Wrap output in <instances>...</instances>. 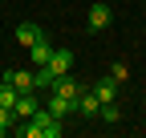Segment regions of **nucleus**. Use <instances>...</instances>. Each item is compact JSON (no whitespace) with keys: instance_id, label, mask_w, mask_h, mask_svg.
I'll return each instance as SVG.
<instances>
[{"instance_id":"15","label":"nucleus","mask_w":146,"mask_h":138,"mask_svg":"<svg viewBox=\"0 0 146 138\" xmlns=\"http://www.w3.org/2000/svg\"><path fill=\"white\" fill-rule=\"evenodd\" d=\"M102 114H106V122H122V110L114 106V102H106V106H102Z\"/></svg>"},{"instance_id":"7","label":"nucleus","mask_w":146,"mask_h":138,"mask_svg":"<svg viewBox=\"0 0 146 138\" xmlns=\"http://www.w3.org/2000/svg\"><path fill=\"white\" fill-rule=\"evenodd\" d=\"M4 81H12L16 85V90H36V85H33V73H29V69H8V73H4Z\"/></svg>"},{"instance_id":"5","label":"nucleus","mask_w":146,"mask_h":138,"mask_svg":"<svg viewBox=\"0 0 146 138\" xmlns=\"http://www.w3.org/2000/svg\"><path fill=\"white\" fill-rule=\"evenodd\" d=\"M49 57H53V45H49V37L41 33V37L29 45V61H36V65H49Z\"/></svg>"},{"instance_id":"3","label":"nucleus","mask_w":146,"mask_h":138,"mask_svg":"<svg viewBox=\"0 0 146 138\" xmlns=\"http://www.w3.org/2000/svg\"><path fill=\"white\" fill-rule=\"evenodd\" d=\"M110 21H114V8H110V4H89V16H85V25L94 29V33H98V29H106Z\"/></svg>"},{"instance_id":"12","label":"nucleus","mask_w":146,"mask_h":138,"mask_svg":"<svg viewBox=\"0 0 146 138\" xmlns=\"http://www.w3.org/2000/svg\"><path fill=\"white\" fill-rule=\"evenodd\" d=\"M16 98H21V90H16L12 81H0V106L12 110V106H16Z\"/></svg>"},{"instance_id":"8","label":"nucleus","mask_w":146,"mask_h":138,"mask_svg":"<svg viewBox=\"0 0 146 138\" xmlns=\"http://www.w3.org/2000/svg\"><path fill=\"white\" fill-rule=\"evenodd\" d=\"M69 65H73V53H69V49H53V57H49V69H53V73H69Z\"/></svg>"},{"instance_id":"1","label":"nucleus","mask_w":146,"mask_h":138,"mask_svg":"<svg viewBox=\"0 0 146 138\" xmlns=\"http://www.w3.org/2000/svg\"><path fill=\"white\" fill-rule=\"evenodd\" d=\"M61 130H65V126H61V118L53 114L49 106H45V110H36V114L29 118V126H21V134H29V138H61Z\"/></svg>"},{"instance_id":"14","label":"nucleus","mask_w":146,"mask_h":138,"mask_svg":"<svg viewBox=\"0 0 146 138\" xmlns=\"http://www.w3.org/2000/svg\"><path fill=\"white\" fill-rule=\"evenodd\" d=\"M126 73H130V69H126V61H114V65H110V77H114L118 85L126 81Z\"/></svg>"},{"instance_id":"13","label":"nucleus","mask_w":146,"mask_h":138,"mask_svg":"<svg viewBox=\"0 0 146 138\" xmlns=\"http://www.w3.org/2000/svg\"><path fill=\"white\" fill-rule=\"evenodd\" d=\"M36 37H41V29H36L33 21H25V25H16V41H21V45H33Z\"/></svg>"},{"instance_id":"11","label":"nucleus","mask_w":146,"mask_h":138,"mask_svg":"<svg viewBox=\"0 0 146 138\" xmlns=\"http://www.w3.org/2000/svg\"><path fill=\"white\" fill-rule=\"evenodd\" d=\"M45 106H49L53 114H57V118H65V114H73V110H77V102H69V98H61V94H53V98L45 102Z\"/></svg>"},{"instance_id":"9","label":"nucleus","mask_w":146,"mask_h":138,"mask_svg":"<svg viewBox=\"0 0 146 138\" xmlns=\"http://www.w3.org/2000/svg\"><path fill=\"white\" fill-rule=\"evenodd\" d=\"M94 94H98V102L106 106V102H114V98H118V81H114V77H102V81L94 85Z\"/></svg>"},{"instance_id":"6","label":"nucleus","mask_w":146,"mask_h":138,"mask_svg":"<svg viewBox=\"0 0 146 138\" xmlns=\"http://www.w3.org/2000/svg\"><path fill=\"white\" fill-rule=\"evenodd\" d=\"M57 77H61V73H53L49 65H36V69H33V85H36V90H53Z\"/></svg>"},{"instance_id":"10","label":"nucleus","mask_w":146,"mask_h":138,"mask_svg":"<svg viewBox=\"0 0 146 138\" xmlns=\"http://www.w3.org/2000/svg\"><path fill=\"white\" fill-rule=\"evenodd\" d=\"M77 114H85V118H94V114H102V102H98V94H94V90L77 98Z\"/></svg>"},{"instance_id":"4","label":"nucleus","mask_w":146,"mask_h":138,"mask_svg":"<svg viewBox=\"0 0 146 138\" xmlns=\"http://www.w3.org/2000/svg\"><path fill=\"white\" fill-rule=\"evenodd\" d=\"M53 94H61V98H69V102H77L85 90H81V81L77 77H69V73H61L57 77V85H53Z\"/></svg>"},{"instance_id":"2","label":"nucleus","mask_w":146,"mask_h":138,"mask_svg":"<svg viewBox=\"0 0 146 138\" xmlns=\"http://www.w3.org/2000/svg\"><path fill=\"white\" fill-rule=\"evenodd\" d=\"M41 110V102H36V94L33 90H25L21 98H16V106H12V114H16V122H29V118Z\"/></svg>"}]
</instances>
